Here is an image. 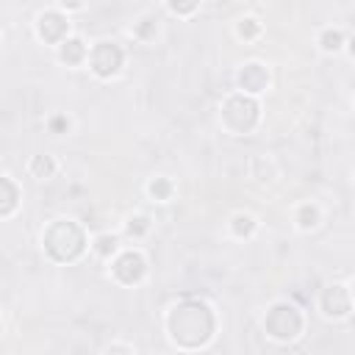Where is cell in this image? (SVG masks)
I'll return each mask as SVG.
<instances>
[{
  "instance_id": "6da1fadb",
  "label": "cell",
  "mask_w": 355,
  "mask_h": 355,
  "mask_svg": "<svg viewBox=\"0 0 355 355\" xmlns=\"http://www.w3.org/2000/svg\"><path fill=\"white\" fill-rule=\"evenodd\" d=\"M214 311L202 300H183L166 316L169 338L183 349H197L211 341L214 336Z\"/></svg>"
},
{
  "instance_id": "7a4b0ae2",
  "label": "cell",
  "mask_w": 355,
  "mask_h": 355,
  "mask_svg": "<svg viewBox=\"0 0 355 355\" xmlns=\"http://www.w3.org/2000/svg\"><path fill=\"white\" fill-rule=\"evenodd\" d=\"M42 247H44V252H47L53 261L69 263V261H75V258L83 255V250H86V236H83L80 225H75V222H69V219H58V222H53V225L42 233Z\"/></svg>"
},
{
  "instance_id": "3957f363",
  "label": "cell",
  "mask_w": 355,
  "mask_h": 355,
  "mask_svg": "<svg viewBox=\"0 0 355 355\" xmlns=\"http://www.w3.org/2000/svg\"><path fill=\"white\" fill-rule=\"evenodd\" d=\"M258 116H261V105H258L247 92L230 94V97L222 103V108H219V122H222V128H225L227 133H233V136L250 133V130L258 125Z\"/></svg>"
},
{
  "instance_id": "277c9868",
  "label": "cell",
  "mask_w": 355,
  "mask_h": 355,
  "mask_svg": "<svg viewBox=\"0 0 355 355\" xmlns=\"http://www.w3.org/2000/svg\"><path fill=\"white\" fill-rule=\"evenodd\" d=\"M305 327L302 313L288 302H275L263 316V330L275 341H294Z\"/></svg>"
},
{
  "instance_id": "5b68a950",
  "label": "cell",
  "mask_w": 355,
  "mask_h": 355,
  "mask_svg": "<svg viewBox=\"0 0 355 355\" xmlns=\"http://www.w3.org/2000/svg\"><path fill=\"white\" fill-rule=\"evenodd\" d=\"M122 61H125V53H122V47L114 44V42H100V44H94L92 53H89V67H92V72H94L97 78H114V75L119 72Z\"/></svg>"
},
{
  "instance_id": "8992f818",
  "label": "cell",
  "mask_w": 355,
  "mask_h": 355,
  "mask_svg": "<svg viewBox=\"0 0 355 355\" xmlns=\"http://www.w3.org/2000/svg\"><path fill=\"white\" fill-rule=\"evenodd\" d=\"M111 272H114V277H116L119 283L133 286V283H139V280L144 277L147 261H144V255H141L139 250H125V252H119V255L114 258Z\"/></svg>"
},
{
  "instance_id": "52a82bcc",
  "label": "cell",
  "mask_w": 355,
  "mask_h": 355,
  "mask_svg": "<svg viewBox=\"0 0 355 355\" xmlns=\"http://www.w3.org/2000/svg\"><path fill=\"white\" fill-rule=\"evenodd\" d=\"M36 33L47 44H61L69 33V19L61 11H44L36 17Z\"/></svg>"
},
{
  "instance_id": "ba28073f",
  "label": "cell",
  "mask_w": 355,
  "mask_h": 355,
  "mask_svg": "<svg viewBox=\"0 0 355 355\" xmlns=\"http://www.w3.org/2000/svg\"><path fill=\"white\" fill-rule=\"evenodd\" d=\"M319 305H322L324 316H330V319H344V316H349V311H352V291H347L341 283H333V286H327V288L322 291Z\"/></svg>"
},
{
  "instance_id": "9c48e42d",
  "label": "cell",
  "mask_w": 355,
  "mask_h": 355,
  "mask_svg": "<svg viewBox=\"0 0 355 355\" xmlns=\"http://www.w3.org/2000/svg\"><path fill=\"white\" fill-rule=\"evenodd\" d=\"M236 80H239V89H241V92H247V94H261V92L266 89V83H269V72H266L263 64L250 61V64H244V67L239 69Z\"/></svg>"
},
{
  "instance_id": "30bf717a",
  "label": "cell",
  "mask_w": 355,
  "mask_h": 355,
  "mask_svg": "<svg viewBox=\"0 0 355 355\" xmlns=\"http://www.w3.org/2000/svg\"><path fill=\"white\" fill-rule=\"evenodd\" d=\"M86 55H89V50H86V44H83V39H78V36L64 39V42L58 44V61L67 64V67H78Z\"/></svg>"
},
{
  "instance_id": "8fae6325",
  "label": "cell",
  "mask_w": 355,
  "mask_h": 355,
  "mask_svg": "<svg viewBox=\"0 0 355 355\" xmlns=\"http://www.w3.org/2000/svg\"><path fill=\"white\" fill-rule=\"evenodd\" d=\"M0 189H3V194H0V216H11L17 211V205H19V189L11 180V175L0 178Z\"/></svg>"
},
{
  "instance_id": "7c38bea8",
  "label": "cell",
  "mask_w": 355,
  "mask_h": 355,
  "mask_svg": "<svg viewBox=\"0 0 355 355\" xmlns=\"http://www.w3.org/2000/svg\"><path fill=\"white\" fill-rule=\"evenodd\" d=\"M319 222H322V211L316 202H305L297 208V227L300 230H313V227H319Z\"/></svg>"
},
{
  "instance_id": "4fadbf2b",
  "label": "cell",
  "mask_w": 355,
  "mask_h": 355,
  "mask_svg": "<svg viewBox=\"0 0 355 355\" xmlns=\"http://www.w3.org/2000/svg\"><path fill=\"white\" fill-rule=\"evenodd\" d=\"M28 172L36 178V180H50L55 175V161L53 155H33L31 164H28Z\"/></svg>"
},
{
  "instance_id": "5bb4252c",
  "label": "cell",
  "mask_w": 355,
  "mask_h": 355,
  "mask_svg": "<svg viewBox=\"0 0 355 355\" xmlns=\"http://www.w3.org/2000/svg\"><path fill=\"white\" fill-rule=\"evenodd\" d=\"M255 219L250 216V214H236L233 219H230V230H233V236H239V239H250L252 233H255Z\"/></svg>"
},
{
  "instance_id": "9a60e30c",
  "label": "cell",
  "mask_w": 355,
  "mask_h": 355,
  "mask_svg": "<svg viewBox=\"0 0 355 355\" xmlns=\"http://www.w3.org/2000/svg\"><path fill=\"white\" fill-rule=\"evenodd\" d=\"M147 194L158 202H166V200H172V183L166 178H155L147 183Z\"/></svg>"
},
{
  "instance_id": "2e32d148",
  "label": "cell",
  "mask_w": 355,
  "mask_h": 355,
  "mask_svg": "<svg viewBox=\"0 0 355 355\" xmlns=\"http://www.w3.org/2000/svg\"><path fill=\"white\" fill-rule=\"evenodd\" d=\"M236 33H239V39L250 42V39H255V36L261 33V22H258L255 17H241V19L236 22Z\"/></svg>"
},
{
  "instance_id": "e0dca14e",
  "label": "cell",
  "mask_w": 355,
  "mask_h": 355,
  "mask_svg": "<svg viewBox=\"0 0 355 355\" xmlns=\"http://www.w3.org/2000/svg\"><path fill=\"white\" fill-rule=\"evenodd\" d=\"M341 44H344L341 31H333V28L322 31V36H319V47H322L324 53H336V50H341Z\"/></svg>"
},
{
  "instance_id": "ac0fdd59",
  "label": "cell",
  "mask_w": 355,
  "mask_h": 355,
  "mask_svg": "<svg viewBox=\"0 0 355 355\" xmlns=\"http://www.w3.org/2000/svg\"><path fill=\"white\" fill-rule=\"evenodd\" d=\"M147 230H150V219H147L144 214L130 216V219H128V225H125V233H128V236H133V239H141Z\"/></svg>"
},
{
  "instance_id": "d6986e66",
  "label": "cell",
  "mask_w": 355,
  "mask_h": 355,
  "mask_svg": "<svg viewBox=\"0 0 355 355\" xmlns=\"http://www.w3.org/2000/svg\"><path fill=\"white\" fill-rule=\"evenodd\" d=\"M94 252H97L100 258H111V255L116 252V236H111V233L97 236V239H94Z\"/></svg>"
},
{
  "instance_id": "ffe728a7",
  "label": "cell",
  "mask_w": 355,
  "mask_h": 355,
  "mask_svg": "<svg viewBox=\"0 0 355 355\" xmlns=\"http://www.w3.org/2000/svg\"><path fill=\"white\" fill-rule=\"evenodd\" d=\"M169 11L178 14V17H191L197 8H200V0H166Z\"/></svg>"
},
{
  "instance_id": "44dd1931",
  "label": "cell",
  "mask_w": 355,
  "mask_h": 355,
  "mask_svg": "<svg viewBox=\"0 0 355 355\" xmlns=\"http://www.w3.org/2000/svg\"><path fill=\"white\" fill-rule=\"evenodd\" d=\"M136 36L144 39V42H150V39L155 36V19H153V17H144V19L136 25Z\"/></svg>"
},
{
  "instance_id": "7402d4cb",
  "label": "cell",
  "mask_w": 355,
  "mask_h": 355,
  "mask_svg": "<svg viewBox=\"0 0 355 355\" xmlns=\"http://www.w3.org/2000/svg\"><path fill=\"white\" fill-rule=\"evenodd\" d=\"M47 128H50L53 133H67V130H69V119H67L64 114H55V116H50Z\"/></svg>"
},
{
  "instance_id": "603a6c76",
  "label": "cell",
  "mask_w": 355,
  "mask_h": 355,
  "mask_svg": "<svg viewBox=\"0 0 355 355\" xmlns=\"http://www.w3.org/2000/svg\"><path fill=\"white\" fill-rule=\"evenodd\" d=\"M58 3H61L67 11H80V8H83V0H58Z\"/></svg>"
},
{
  "instance_id": "cb8c5ba5",
  "label": "cell",
  "mask_w": 355,
  "mask_h": 355,
  "mask_svg": "<svg viewBox=\"0 0 355 355\" xmlns=\"http://www.w3.org/2000/svg\"><path fill=\"white\" fill-rule=\"evenodd\" d=\"M347 50H349V55H352V58H355V36H352V39H349V44H347Z\"/></svg>"
},
{
  "instance_id": "d4e9b609",
  "label": "cell",
  "mask_w": 355,
  "mask_h": 355,
  "mask_svg": "<svg viewBox=\"0 0 355 355\" xmlns=\"http://www.w3.org/2000/svg\"><path fill=\"white\" fill-rule=\"evenodd\" d=\"M352 300H355V283H352Z\"/></svg>"
}]
</instances>
